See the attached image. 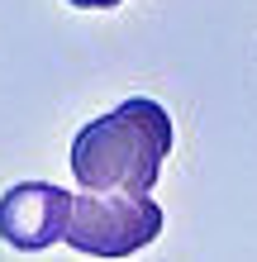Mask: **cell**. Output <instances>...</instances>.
Segmentation results:
<instances>
[{
	"label": "cell",
	"instance_id": "1",
	"mask_svg": "<svg viewBox=\"0 0 257 262\" xmlns=\"http://www.w3.org/2000/svg\"><path fill=\"white\" fill-rule=\"evenodd\" d=\"M172 115L157 100L133 96L110 115L81 124L72 138V172L81 191H153L172 152Z\"/></svg>",
	"mask_w": 257,
	"mask_h": 262
},
{
	"label": "cell",
	"instance_id": "2",
	"mask_svg": "<svg viewBox=\"0 0 257 262\" xmlns=\"http://www.w3.org/2000/svg\"><path fill=\"white\" fill-rule=\"evenodd\" d=\"M157 234H162V205L148 200V191L143 195L81 191V195H72L62 243H72L86 257H129V253L148 248Z\"/></svg>",
	"mask_w": 257,
	"mask_h": 262
},
{
	"label": "cell",
	"instance_id": "3",
	"mask_svg": "<svg viewBox=\"0 0 257 262\" xmlns=\"http://www.w3.org/2000/svg\"><path fill=\"white\" fill-rule=\"evenodd\" d=\"M72 191L53 181H19L0 195V238L14 253H43L67 234Z\"/></svg>",
	"mask_w": 257,
	"mask_h": 262
},
{
	"label": "cell",
	"instance_id": "4",
	"mask_svg": "<svg viewBox=\"0 0 257 262\" xmlns=\"http://www.w3.org/2000/svg\"><path fill=\"white\" fill-rule=\"evenodd\" d=\"M72 10H114L119 0H67Z\"/></svg>",
	"mask_w": 257,
	"mask_h": 262
}]
</instances>
